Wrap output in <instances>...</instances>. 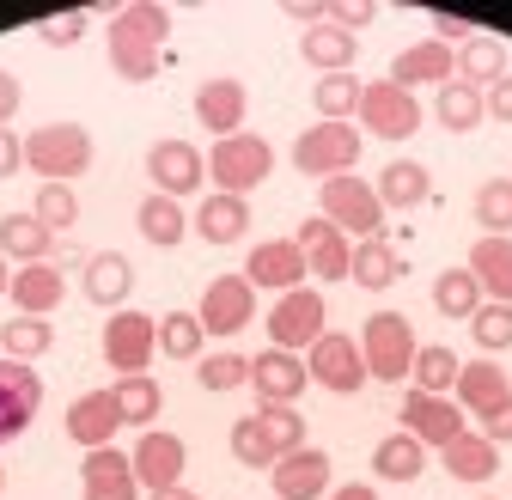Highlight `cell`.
Segmentation results:
<instances>
[{
    "mask_svg": "<svg viewBox=\"0 0 512 500\" xmlns=\"http://www.w3.org/2000/svg\"><path fill=\"white\" fill-rule=\"evenodd\" d=\"M378 19V7H372V0H348V7H324V25H336V31H360V25H372Z\"/></svg>",
    "mask_w": 512,
    "mask_h": 500,
    "instance_id": "obj_51",
    "label": "cell"
},
{
    "mask_svg": "<svg viewBox=\"0 0 512 500\" xmlns=\"http://www.w3.org/2000/svg\"><path fill=\"white\" fill-rule=\"evenodd\" d=\"M0 293H13V269H7V257H0Z\"/></svg>",
    "mask_w": 512,
    "mask_h": 500,
    "instance_id": "obj_59",
    "label": "cell"
},
{
    "mask_svg": "<svg viewBox=\"0 0 512 500\" xmlns=\"http://www.w3.org/2000/svg\"><path fill=\"white\" fill-rule=\"evenodd\" d=\"M250 385H256V397H263V403H299V391L311 385V372H305L299 354L269 348V354L250 360Z\"/></svg>",
    "mask_w": 512,
    "mask_h": 500,
    "instance_id": "obj_23",
    "label": "cell"
},
{
    "mask_svg": "<svg viewBox=\"0 0 512 500\" xmlns=\"http://www.w3.org/2000/svg\"><path fill=\"white\" fill-rule=\"evenodd\" d=\"M421 470H427V446L415 433H391V440L372 446V476L378 482H415Z\"/></svg>",
    "mask_w": 512,
    "mask_h": 500,
    "instance_id": "obj_35",
    "label": "cell"
},
{
    "mask_svg": "<svg viewBox=\"0 0 512 500\" xmlns=\"http://www.w3.org/2000/svg\"><path fill=\"white\" fill-rule=\"evenodd\" d=\"M476 220L494 238H512V177H488L482 190H476Z\"/></svg>",
    "mask_w": 512,
    "mask_h": 500,
    "instance_id": "obj_45",
    "label": "cell"
},
{
    "mask_svg": "<svg viewBox=\"0 0 512 500\" xmlns=\"http://www.w3.org/2000/svg\"><path fill=\"white\" fill-rule=\"evenodd\" d=\"M232 458H238L244 470H275V446H269V433L256 427V415L232 421Z\"/></svg>",
    "mask_w": 512,
    "mask_h": 500,
    "instance_id": "obj_48",
    "label": "cell"
},
{
    "mask_svg": "<svg viewBox=\"0 0 512 500\" xmlns=\"http://www.w3.org/2000/svg\"><path fill=\"white\" fill-rule=\"evenodd\" d=\"M147 177H153L159 196L183 202V196H196L208 183V153H196L189 141H153L147 147Z\"/></svg>",
    "mask_w": 512,
    "mask_h": 500,
    "instance_id": "obj_11",
    "label": "cell"
},
{
    "mask_svg": "<svg viewBox=\"0 0 512 500\" xmlns=\"http://www.w3.org/2000/svg\"><path fill=\"white\" fill-rule=\"evenodd\" d=\"M433 305H439V318H476L482 311V287H476V275L470 269H445L439 281H433Z\"/></svg>",
    "mask_w": 512,
    "mask_h": 500,
    "instance_id": "obj_40",
    "label": "cell"
},
{
    "mask_svg": "<svg viewBox=\"0 0 512 500\" xmlns=\"http://www.w3.org/2000/svg\"><path fill=\"white\" fill-rule=\"evenodd\" d=\"M299 55L317 68V80L324 74H354V55H360V43L348 37V31H336V25H305V37H299Z\"/></svg>",
    "mask_w": 512,
    "mask_h": 500,
    "instance_id": "obj_30",
    "label": "cell"
},
{
    "mask_svg": "<svg viewBox=\"0 0 512 500\" xmlns=\"http://www.w3.org/2000/svg\"><path fill=\"white\" fill-rule=\"evenodd\" d=\"M305 372L311 385H324L336 397H354L366 385V360H360V336H342V330H324L311 348H305Z\"/></svg>",
    "mask_w": 512,
    "mask_h": 500,
    "instance_id": "obj_7",
    "label": "cell"
},
{
    "mask_svg": "<svg viewBox=\"0 0 512 500\" xmlns=\"http://www.w3.org/2000/svg\"><path fill=\"white\" fill-rule=\"evenodd\" d=\"M196 232L208 238V244H238L244 232H250V202L244 196H208L202 208H196Z\"/></svg>",
    "mask_w": 512,
    "mask_h": 500,
    "instance_id": "obj_34",
    "label": "cell"
},
{
    "mask_svg": "<svg viewBox=\"0 0 512 500\" xmlns=\"http://www.w3.org/2000/svg\"><path fill=\"white\" fill-rule=\"evenodd\" d=\"M116 427H128L122 409H116V391H80V397H74V409H68V440H74V446L98 452V446L116 440Z\"/></svg>",
    "mask_w": 512,
    "mask_h": 500,
    "instance_id": "obj_20",
    "label": "cell"
},
{
    "mask_svg": "<svg viewBox=\"0 0 512 500\" xmlns=\"http://www.w3.org/2000/svg\"><path fill=\"white\" fill-rule=\"evenodd\" d=\"M80 500H141L135 458L116 452V446L86 452V458H80Z\"/></svg>",
    "mask_w": 512,
    "mask_h": 500,
    "instance_id": "obj_16",
    "label": "cell"
},
{
    "mask_svg": "<svg viewBox=\"0 0 512 500\" xmlns=\"http://www.w3.org/2000/svg\"><path fill=\"white\" fill-rule=\"evenodd\" d=\"M196 379H202V391H238V385H250V360L232 354V348L202 354V360H196Z\"/></svg>",
    "mask_w": 512,
    "mask_h": 500,
    "instance_id": "obj_46",
    "label": "cell"
},
{
    "mask_svg": "<svg viewBox=\"0 0 512 500\" xmlns=\"http://www.w3.org/2000/svg\"><path fill=\"white\" fill-rule=\"evenodd\" d=\"M49 232H68L80 220V196H74V183H43L37 190V208H31Z\"/></svg>",
    "mask_w": 512,
    "mask_h": 500,
    "instance_id": "obj_47",
    "label": "cell"
},
{
    "mask_svg": "<svg viewBox=\"0 0 512 500\" xmlns=\"http://www.w3.org/2000/svg\"><path fill=\"white\" fill-rule=\"evenodd\" d=\"M330 500H378V488H372V482H342Z\"/></svg>",
    "mask_w": 512,
    "mask_h": 500,
    "instance_id": "obj_57",
    "label": "cell"
},
{
    "mask_svg": "<svg viewBox=\"0 0 512 500\" xmlns=\"http://www.w3.org/2000/svg\"><path fill=\"white\" fill-rule=\"evenodd\" d=\"M256 427L269 433L275 458H287V452H299V446H305V415H299L293 403H263V409H256Z\"/></svg>",
    "mask_w": 512,
    "mask_h": 500,
    "instance_id": "obj_44",
    "label": "cell"
},
{
    "mask_svg": "<svg viewBox=\"0 0 512 500\" xmlns=\"http://www.w3.org/2000/svg\"><path fill=\"white\" fill-rule=\"evenodd\" d=\"M348 281H354V287H366V293L397 287V281H403V257H397V244L384 238V232L360 238V244H354V269H348Z\"/></svg>",
    "mask_w": 512,
    "mask_h": 500,
    "instance_id": "obj_29",
    "label": "cell"
},
{
    "mask_svg": "<svg viewBox=\"0 0 512 500\" xmlns=\"http://www.w3.org/2000/svg\"><path fill=\"white\" fill-rule=\"evenodd\" d=\"M135 226H141V238L147 244H159V250H171V244H183V232H189V214H183V202H171V196H147L141 208H135Z\"/></svg>",
    "mask_w": 512,
    "mask_h": 500,
    "instance_id": "obj_37",
    "label": "cell"
},
{
    "mask_svg": "<svg viewBox=\"0 0 512 500\" xmlns=\"http://www.w3.org/2000/svg\"><path fill=\"white\" fill-rule=\"evenodd\" d=\"M55 348V324L49 318H25V311H19V318H7V324H0V354H7V360H43Z\"/></svg>",
    "mask_w": 512,
    "mask_h": 500,
    "instance_id": "obj_38",
    "label": "cell"
},
{
    "mask_svg": "<svg viewBox=\"0 0 512 500\" xmlns=\"http://www.w3.org/2000/svg\"><path fill=\"white\" fill-rule=\"evenodd\" d=\"M86 25H92V13H86V7H68V13H49V19L37 25V37H43L49 49H74V43L86 37Z\"/></svg>",
    "mask_w": 512,
    "mask_h": 500,
    "instance_id": "obj_50",
    "label": "cell"
},
{
    "mask_svg": "<svg viewBox=\"0 0 512 500\" xmlns=\"http://www.w3.org/2000/svg\"><path fill=\"white\" fill-rule=\"evenodd\" d=\"M360 129L366 135H378V141H409L415 129H421V104H415V92H403V86H391V80H372L366 92H360Z\"/></svg>",
    "mask_w": 512,
    "mask_h": 500,
    "instance_id": "obj_9",
    "label": "cell"
},
{
    "mask_svg": "<svg viewBox=\"0 0 512 500\" xmlns=\"http://www.w3.org/2000/svg\"><path fill=\"white\" fill-rule=\"evenodd\" d=\"M470 37H476V31H470V19H458V13H433V43H445V49L458 43V49H464Z\"/></svg>",
    "mask_w": 512,
    "mask_h": 500,
    "instance_id": "obj_53",
    "label": "cell"
},
{
    "mask_svg": "<svg viewBox=\"0 0 512 500\" xmlns=\"http://www.w3.org/2000/svg\"><path fill=\"white\" fill-rule=\"evenodd\" d=\"M317 214H324L336 232H348V238H372L378 220H384V202H378V190H372L366 177L342 171V177L317 183Z\"/></svg>",
    "mask_w": 512,
    "mask_h": 500,
    "instance_id": "obj_4",
    "label": "cell"
},
{
    "mask_svg": "<svg viewBox=\"0 0 512 500\" xmlns=\"http://www.w3.org/2000/svg\"><path fill=\"white\" fill-rule=\"evenodd\" d=\"M403 433H415L427 452H439V446H452L458 433H464V409H458L452 397L409 391V397H403Z\"/></svg>",
    "mask_w": 512,
    "mask_h": 500,
    "instance_id": "obj_14",
    "label": "cell"
},
{
    "mask_svg": "<svg viewBox=\"0 0 512 500\" xmlns=\"http://www.w3.org/2000/svg\"><path fill=\"white\" fill-rule=\"evenodd\" d=\"M476 421H482V440L506 446V440H512V397H500V403H494V409H482Z\"/></svg>",
    "mask_w": 512,
    "mask_h": 500,
    "instance_id": "obj_52",
    "label": "cell"
},
{
    "mask_svg": "<svg viewBox=\"0 0 512 500\" xmlns=\"http://www.w3.org/2000/svg\"><path fill=\"white\" fill-rule=\"evenodd\" d=\"M244 110H250L244 80L220 74V80H202V86H196V122H202V129H214V141L244 135Z\"/></svg>",
    "mask_w": 512,
    "mask_h": 500,
    "instance_id": "obj_19",
    "label": "cell"
},
{
    "mask_svg": "<svg viewBox=\"0 0 512 500\" xmlns=\"http://www.w3.org/2000/svg\"><path fill=\"white\" fill-rule=\"evenodd\" d=\"M13 171H25V135L0 129V177H13Z\"/></svg>",
    "mask_w": 512,
    "mask_h": 500,
    "instance_id": "obj_54",
    "label": "cell"
},
{
    "mask_svg": "<svg viewBox=\"0 0 512 500\" xmlns=\"http://www.w3.org/2000/svg\"><path fill=\"white\" fill-rule=\"evenodd\" d=\"M37 403H43L37 366H25V360H0V446L19 440V433L37 421Z\"/></svg>",
    "mask_w": 512,
    "mask_h": 500,
    "instance_id": "obj_13",
    "label": "cell"
},
{
    "mask_svg": "<svg viewBox=\"0 0 512 500\" xmlns=\"http://www.w3.org/2000/svg\"><path fill=\"white\" fill-rule=\"evenodd\" d=\"M135 458V482L147 488V494H165V488H177L183 482V464H189V446L177 440V433H141V446L128 452Z\"/></svg>",
    "mask_w": 512,
    "mask_h": 500,
    "instance_id": "obj_18",
    "label": "cell"
},
{
    "mask_svg": "<svg viewBox=\"0 0 512 500\" xmlns=\"http://www.w3.org/2000/svg\"><path fill=\"white\" fill-rule=\"evenodd\" d=\"M464 269L476 275V287L488 293V305H512V238H494V232L476 238Z\"/></svg>",
    "mask_w": 512,
    "mask_h": 500,
    "instance_id": "obj_24",
    "label": "cell"
},
{
    "mask_svg": "<svg viewBox=\"0 0 512 500\" xmlns=\"http://www.w3.org/2000/svg\"><path fill=\"white\" fill-rule=\"evenodd\" d=\"M458 55V80L464 86H476V92H488V86H500L512 68H506V43L500 37H470L464 49H452Z\"/></svg>",
    "mask_w": 512,
    "mask_h": 500,
    "instance_id": "obj_33",
    "label": "cell"
},
{
    "mask_svg": "<svg viewBox=\"0 0 512 500\" xmlns=\"http://www.w3.org/2000/svg\"><path fill=\"white\" fill-rule=\"evenodd\" d=\"M433 116H439V129L470 135L476 122L488 116V104H482V92H476V86H464V80H445V86L433 92Z\"/></svg>",
    "mask_w": 512,
    "mask_h": 500,
    "instance_id": "obj_36",
    "label": "cell"
},
{
    "mask_svg": "<svg viewBox=\"0 0 512 500\" xmlns=\"http://www.w3.org/2000/svg\"><path fill=\"white\" fill-rule=\"evenodd\" d=\"M165 37H171V7H159V0H128V7H116L110 37H104V43H110L116 80H128V86L159 80Z\"/></svg>",
    "mask_w": 512,
    "mask_h": 500,
    "instance_id": "obj_1",
    "label": "cell"
},
{
    "mask_svg": "<svg viewBox=\"0 0 512 500\" xmlns=\"http://www.w3.org/2000/svg\"><path fill=\"white\" fill-rule=\"evenodd\" d=\"M202 342H208V330H202L196 311H165L159 318V354L165 360H202Z\"/></svg>",
    "mask_w": 512,
    "mask_h": 500,
    "instance_id": "obj_41",
    "label": "cell"
},
{
    "mask_svg": "<svg viewBox=\"0 0 512 500\" xmlns=\"http://www.w3.org/2000/svg\"><path fill=\"white\" fill-rule=\"evenodd\" d=\"M293 244L305 250V269H311L317 281H348V269H354V244H348V232H336L324 214H311V220L293 232Z\"/></svg>",
    "mask_w": 512,
    "mask_h": 500,
    "instance_id": "obj_15",
    "label": "cell"
},
{
    "mask_svg": "<svg viewBox=\"0 0 512 500\" xmlns=\"http://www.w3.org/2000/svg\"><path fill=\"white\" fill-rule=\"evenodd\" d=\"M439 464H445V476H452V482H494L500 476V446L464 427L452 446H439Z\"/></svg>",
    "mask_w": 512,
    "mask_h": 500,
    "instance_id": "obj_27",
    "label": "cell"
},
{
    "mask_svg": "<svg viewBox=\"0 0 512 500\" xmlns=\"http://www.w3.org/2000/svg\"><path fill=\"white\" fill-rule=\"evenodd\" d=\"M458 409H470V415H482V409H494L500 397H512V385H506V366L500 360H470V366H458Z\"/></svg>",
    "mask_w": 512,
    "mask_h": 500,
    "instance_id": "obj_31",
    "label": "cell"
},
{
    "mask_svg": "<svg viewBox=\"0 0 512 500\" xmlns=\"http://www.w3.org/2000/svg\"><path fill=\"white\" fill-rule=\"evenodd\" d=\"M458 366H464V360H458L452 348H439V342L415 348V366H409V372H415V391H433V397H445V391L458 385Z\"/></svg>",
    "mask_w": 512,
    "mask_h": 500,
    "instance_id": "obj_43",
    "label": "cell"
},
{
    "mask_svg": "<svg viewBox=\"0 0 512 500\" xmlns=\"http://www.w3.org/2000/svg\"><path fill=\"white\" fill-rule=\"evenodd\" d=\"M470 342L482 354H506L512 348V305H482L470 318Z\"/></svg>",
    "mask_w": 512,
    "mask_h": 500,
    "instance_id": "obj_49",
    "label": "cell"
},
{
    "mask_svg": "<svg viewBox=\"0 0 512 500\" xmlns=\"http://www.w3.org/2000/svg\"><path fill=\"white\" fill-rule=\"evenodd\" d=\"M360 360H366V379H378V385L409 379V366H415V330H409L403 311H372L366 330H360Z\"/></svg>",
    "mask_w": 512,
    "mask_h": 500,
    "instance_id": "obj_3",
    "label": "cell"
},
{
    "mask_svg": "<svg viewBox=\"0 0 512 500\" xmlns=\"http://www.w3.org/2000/svg\"><path fill=\"white\" fill-rule=\"evenodd\" d=\"M116 409L128 427H153V415L165 409V391L153 372H135V379H116Z\"/></svg>",
    "mask_w": 512,
    "mask_h": 500,
    "instance_id": "obj_39",
    "label": "cell"
},
{
    "mask_svg": "<svg viewBox=\"0 0 512 500\" xmlns=\"http://www.w3.org/2000/svg\"><path fill=\"white\" fill-rule=\"evenodd\" d=\"M482 104H488V116H494V122H512V74H506L500 86H488V92H482Z\"/></svg>",
    "mask_w": 512,
    "mask_h": 500,
    "instance_id": "obj_55",
    "label": "cell"
},
{
    "mask_svg": "<svg viewBox=\"0 0 512 500\" xmlns=\"http://www.w3.org/2000/svg\"><path fill=\"white\" fill-rule=\"evenodd\" d=\"M202 330L208 336H220V342H232L250 318H256V287L244 281V275H220V281H208V293H202Z\"/></svg>",
    "mask_w": 512,
    "mask_h": 500,
    "instance_id": "obj_12",
    "label": "cell"
},
{
    "mask_svg": "<svg viewBox=\"0 0 512 500\" xmlns=\"http://www.w3.org/2000/svg\"><path fill=\"white\" fill-rule=\"evenodd\" d=\"M19 98H25V86L0 68V129H7V116H19Z\"/></svg>",
    "mask_w": 512,
    "mask_h": 500,
    "instance_id": "obj_56",
    "label": "cell"
},
{
    "mask_svg": "<svg viewBox=\"0 0 512 500\" xmlns=\"http://www.w3.org/2000/svg\"><path fill=\"white\" fill-rule=\"evenodd\" d=\"M0 257L31 269V263H49L55 257V232L37 220V214H0Z\"/></svg>",
    "mask_w": 512,
    "mask_h": 500,
    "instance_id": "obj_25",
    "label": "cell"
},
{
    "mask_svg": "<svg viewBox=\"0 0 512 500\" xmlns=\"http://www.w3.org/2000/svg\"><path fill=\"white\" fill-rule=\"evenodd\" d=\"M360 92H366V86H360L354 74H324V80L311 86V110L324 116V122H348V116L360 110Z\"/></svg>",
    "mask_w": 512,
    "mask_h": 500,
    "instance_id": "obj_42",
    "label": "cell"
},
{
    "mask_svg": "<svg viewBox=\"0 0 512 500\" xmlns=\"http://www.w3.org/2000/svg\"><path fill=\"white\" fill-rule=\"evenodd\" d=\"M92 135L80 122H43V129L25 135V165L43 177V183H74L92 171Z\"/></svg>",
    "mask_w": 512,
    "mask_h": 500,
    "instance_id": "obj_2",
    "label": "cell"
},
{
    "mask_svg": "<svg viewBox=\"0 0 512 500\" xmlns=\"http://www.w3.org/2000/svg\"><path fill=\"white\" fill-rule=\"evenodd\" d=\"M445 80H458V55L445 49V43H409L397 61H391V86H403V92H415V86H445Z\"/></svg>",
    "mask_w": 512,
    "mask_h": 500,
    "instance_id": "obj_21",
    "label": "cell"
},
{
    "mask_svg": "<svg viewBox=\"0 0 512 500\" xmlns=\"http://www.w3.org/2000/svg\"><path fill=\"white\" fill-rule=\"evenodd\" d=\"M293 165L305 177H317V183L354 171L360 165V129L354 122H311V129L293 141Z\"/></svg>",
    "mask_w": 512,
    "mask_h": 500,
    "instance_id": "obj_6",
    "label": "cell"
},
{
    "mask_svg": "<svg viewBox=\"0 0 512 500\" xmlns=\"http://www.w3.org/2000/svg\"><path fill=\"white\" fill-rule=\"evenodd\" d=\"M305 250L293 244V238H263L250 250V263H244V281L250 287H269V293H293V287H305Z\"/></svg>",
    "mask_w": 512,
    "mask_h": 500,
    "instance_id": "obj_17",
    "label": "cell"
},
{
    "mask_svg": "<svg viewBox=\"0 0 512 500\" xmlns=\"http://www.w3.org/2000/svg\"><path fill=\"white\" fill-rule=\"evenodd\" d=\"M269 171H275V147L263 135H250V129L214 141V153H208V177L220 183V196H250Z\"/></svg>",
    "mask_w": 512,
    "mask_h": 500,
    "instance_id": "obj_5",
    "label": "cell"
},
{
    "mask_svg": "<svg viewBox=\"0 0 512 500\" xmlns=\"http://www.w3.org/2000/svg\"><path fill=\"white\" fill-rule=\"evenodd\" d=\"M80 287H86L92 305L116 311V305H128V293H135V263H128L122 250H98V257L86 263V275H80Z\"/></svg>",
    "mask_w": 512,
    "mask_h": 500,
    "instance_id": "obj_26",
    "label": "cell"
},
{
    "mask_svg": "<svg viewBox=\"0 0 512 500\" xmlns=\"http://www.w3.org/2000/svg\"><path fill=\"white\" fill-rule=\"evenodd\" d=\"M0 488H7V470H0Z\"/></svg>",
    "mask_w": 512,
    "mask_h": 500,
    "instance_id": "obj_60",
    "label": "cell"
},
{
    "mask_svg": "<svg viewBox=\"0 0 512 500\" xmlns=\"http://www.w3.org/2000/svg\"><path fill=\"white\" fill-rule=\"evenodd\" d=\"M153 354H159V324L147 318V311H110V324H104V360L116 366V379L147 372Z\"/></svg>",
    "mask_w": 512,
    "mask_h": 500,
    "instance_id": "obj_8",
    "label": "cell"
},
{
    "mask_svg": "<svg viewBox=\"0 0 512 500\" xmlns=\"http://www.w3.org/2000/svg\"><path fill=\"white\" fill-rule=\"evenodd\" d=\"M372 190H378V202L391 208V214H409V208H421V202L433 196V177H427L421 159H391V165L378 171Z\"/></svg>",
    "mask_w": 512,
    "mask_h": 500,
    "instance_id": "obj_28",
    "label": "cell"
},
{
    "mask_svg": "<svg viewBox=\"0 0 512 500\" xmlns=\"http://www.w3.org/2000/svg\"><path fill=\"white\" fill-rule=\"evenodd\" d=\"M269 482H275V494H281V500H324V488H330V452L299 446V452L275 458Z\"/></svg>",
    "mask_w": 512,
    "mask_h": 500,
    "instance_id": "obj_22",
    "label": "cell"
},
{
    "mask_svg": "<svg viewBox=\"0 0 512 500\" xmlns=\"http://www.w3.org/2000/svg\"><path fill=\"white\" fill-rule=\"evenodd\" d=\"M61 293H68V281H61L55 263H31L13 275V305L25 311V318H49V311L61 305Z\"/></svg>",
    "mask_w": 512,
    "mask_h": 500,
    "instance_id": "obj_32",
    "label": "cell"
},
{
    "mask_svg": "<svg viewBox=\"0 0 512 500\" xmlns=\"http://www.w3.org/2000/svg\"><path fill=\"white\" fill-rule=\"evenodd\" d=\"M153 500H196V494H189V488L177 482V488H165V494H153Z\"/></svg>",
    "mask_w": 512,
    "mask_h": 500,
    "instance_id": "obj_58",
    "label": "cell"
},
{
    "mask_svg": "<svg viewBox=\"0 0 512 500\" xmlns=\"http://www.w3.org/2000/svg\"><path fill=\"white\" fill-rule=\"evenodd\" d=\"M317 336H324V293H311V287L281 293V299H275V311H269V348L305 354Z\"/></svg>",
    "mask_w": 512,
    "mask_h": 500,
    "instance_id": "obj_10",
    "label": "cell"
}]
</instances>
